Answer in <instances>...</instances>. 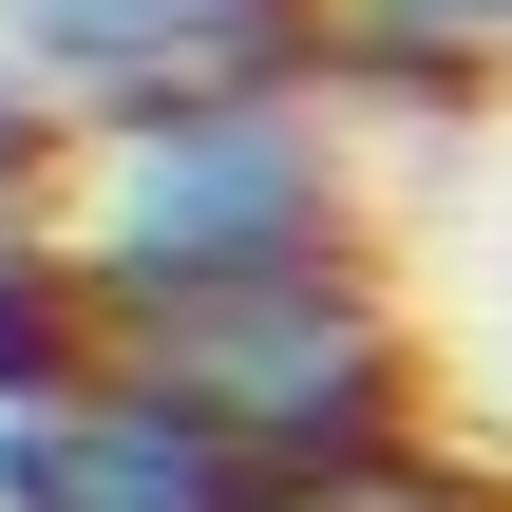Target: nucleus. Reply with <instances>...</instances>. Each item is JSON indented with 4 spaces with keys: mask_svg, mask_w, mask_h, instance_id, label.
<instances>
[{
    "mask_svg": "<svg viewBox=\"0 0 512 512\" xmlns=\"http://www.w3.org/2000/svg\"><path fill=\"white\" fill-rule=\"evenodd\" d=\"M247 512H512L437 418H380V437H323V456H247Z\"/></svg>",
    "mask_w": 512,
    "mask_h": 512,
    "instance_id": "nucleus-5",
    "label": "nucleus"
},
{
    "mask_svg": "<svg viewBox=\"0 0 512 512\" xmlns=\"http://www.w3.org/2000/svg\"><path fill=\"white\" fill-rule=\"evenodd\" d=\"M114 361L171 380V399H190L209 437H247V456H323V437L418 418V342H399V304L361 285V247L247 266V285H190V304H133Z\"/></svg>",
    "mask_w": 512,
    "mask_h": 512,
    "instance_id": "nucleus-2",
    "label": "nucleus"
},
{
    "mask_svg": "<svg viewBox=\"0 0 512 512\" xmlns=\"http://www.w3.org/2000/svg\"><path fill=\"white\" fill-rule=\"evenodd\" d=\"M304 38L342 76H380V95H475L512 57V0H304Z\"/></svg>",
    "mask_w": 512,
    "mask_h": 512,
    "instance_id": "nucleus-7",
    "label": "nucleus"
},
{
    "mask_svg": "<svg viewBox=\"0 0 512 512\" xmlns=\"http://www.w3.org/2000/svg\"><path fill=\"white\" fill-rule=\"evenodd\" d=\"M0 512H247V437H209L171 380L95 361L57 399H0Z\"/></svg>",
    "mask_w": 512,
    "mask_h": 512,
    "instance_id": "nucleus-3",
    "label": "nucleus"
},
{
    "mask_svg": "<svg viewBox=\"0 0 512 512\" xmlns=\"http://www.w3.org/2000/svg\"><path fill=\"white\" fill-rule=\"evenodd\" d=\"M95 361H114L95 266H76L38 209H0V399H57V380H95Z\"/></svg>",
    "mask_w": 512,
    "mask_h": 512,
    "instance_id": "nucleus-6",
    "label": "nucleus"
},
{
    "mask_svg": "<svg viewBox=\"0 0 512 512\" xmlns=\"http://www.w3.org/2000/svg\"><path fill=\"white\" fill-rule=\"evenodd\" d=\"M38 152H57V114H38V76H19V57H0V209H19V190H38Z\"/></svg>",
    "mask_w": 512,
    "mask_h": 512,
    "instance_id": "nucleus-8",
    "label": "nucleus"
},
{
    "mask_svg": "<svg viewBox=\"0 0 512 512\" xmlns=\"http://www.w3.org/2000/svg\"><path fill=\"white\" fill-rule=\"evenodd\" d=\"M0 57L19 76H76V95H152V76L304 57V0H0Z\"/></svg>",
    "mask_w": 512,
    "mask_h": 512,
    "instance_id": "nucleus-4",
    "label": "nucleus"
},
{
    "mask_svg": "<svg viewBox=\"0 0 512 512\" xmlns=\"http://www.w3.org/2000/svg\"><path fill=\"white\" fill-rule=\"evenodd\" d=\"M342 114L304 95V57H247V76H152L95 114L76 152V266L95 304H190V285H247V266H323L342 247Z\"/></svg>",
    "mask_w": 512,
    "mask_h": 512,
    "instance_id": "nucleus-1",
    "label": "nucleus"
}]
</instances>
